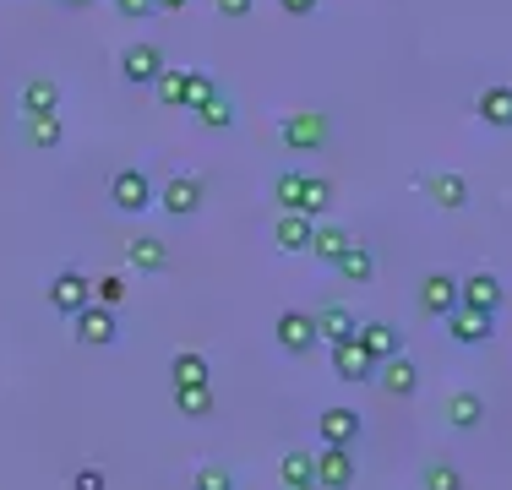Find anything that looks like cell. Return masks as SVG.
Here are the masks:
<instances>
[{
	"mask_svg": "<svg viewBox=\"0 0 512 490\" xmlns=\"http://www.w3.org/2000/svg\"><path fill=\"white\" fill-rule=\"evenodd\" d=\"M213 6H218V17H224V22H246L256 11V0H213Z\"/></svg>",
	"mask_w": 512,
	"mask_h": 490,
	"instance_id": "obj_39",
	"label": "cell"
},
{
	"mask_svg": "<svg viewBox=\"0 0 512 490\" xmlns=\"http://www.w3.org/2000/svg\"><path fill=\"white\" fill-rule=\"evenodd\" d=\"M327 207H333V186L316 180V175H306V218H322Z\"/></svg>",
	"mask_w": 512,
	"mask_h": 490,
	"instance_id": "obj_35",
	"label": "cell"
},
{
	"mask_svg": "<svg viewBox=\"0 0 512 490\" xmlns=\"http://www.w3.org/2000/svg\"><path fill=\"white\" fill-rule=\"evenodd\" d=\"M71 322H77V343H82V349H109V343L120 338L115 305H99V300H93V305H82Z\"/></svg>",
	"mask_w": 512,
	"mask_h": 490,
	"instance_id": "obj_3",
	"label": "cell"
},
{
	"mask_svg": "<svg viewBox=\"0 0 512 490\" xmlns=\"http://www.w3.org/2000/svg\"><path fill=\"white\" fill-rule=\"evenodd\" d=\"M158 202H164L169 218H191L202 207V180L197 175H175L164 191H158Z\"/></svg>",
	"mask_w": 512,
	"mask_h": 490,
	"instance_id": "obj_13",
	"label": "cell"
},
{
	"mask_svg": "<svg viewBox=\"0 0 512 490\" xmlns=\"http://www.w3.org/2000/svg\"><path fill=\"white\" fill-rule=\"evenodd\" d=\"M44 109H60V82L55 77H28L22 82V115H44Z\"/></svg>",
	"mask_w": 512,
	"mask_h": 490,
	"instance_id": "obj_25",
	"label": "cell"
},
{
	"mask_svg": "<svg viewBox=\"0 0 512 490\" xmlns=\"http://www.w3.org/2000/svg\"><path fill=\"white\" fill-rule=\"evenodd\" d=\"M420 311L442 322L447 311H458V278L453 273H425L420 278Z\"/></svg>",
	"mask_w": 512,
	"mask_h": 490,
	"instance_id": "obj_12",
	"label": "cell"
},
{
	"mask_svg": "<svg viewBox=\"0 0 512 490\" xmlns=\"http://www.w3.org/2000/svg\"><path fill=\"white\" fill-rule=\"evenodd\" d=\"M458 305H469V311H485V316H496L507 305V284L496 273H469V278H458Z\"/></svg>",
	"mask_w": 512,
	"mask_h": 490,
	"instance_id": "obj_4",
	"label": "cell"
},
{
	"mask_svg": "<svg viewBox=\"0 0 512 490\" xmlns=\"http://www.w3.org/2000/svg\"><path fill=\"white\" fill-rule=\"evenodd\" d=\"M186 88H191V71L186 66H164V71H158V82H153V93H158V104H164V109H186Z\"/></svg>",
	"mask_w": 512,
	"mask_h": 490,
	"instance_id": "obj_26",
	"label": "cell"
},
{
	"mask_svg": "<svg viewBox=\"0 0 512 490\" xmlns=\"http://www.w3.org/2000/svg\"><path fill=\"white\" fill-rule=\"evenodd\" d=\"M126 294H131V284H126L120 273L93 278V300H99V305H126Z\"/></svg>",
	"mask_w": 512,
	"mask_h": 490,
	"instance_id": "obj_34",
	"label": "cell"
},
{
	"mask_svg": "<svg viewBox=\"0 0 512 490\" xmlns=\"http://www.w3.org/2000/svg\"><path fill=\"white\" fill-rule=\"evenodd\" d=\"M338 278H344V284H371V278H376V256L371 251H365V245L355 240V245H349V251L344 256H338Z\"/></svg>",
	"mask_w": 512,
	"mask_h": 490,
	"instance_id": "obj_27",
	"label": "cell"
},
{
	"mask_svg": "<svg viewBox=\"0 0 512 490\" xmlns=\"http://www.w3.org/2000/svg\"><path fill=\"white\" fill-rule=\"evenodd\" d=\"M442 327H447V338H453V343H463V349H480V343H491V333H496V316L458 305V311L442 316Z\"/></svg>",
	"mask_w": 512,
	"mask_h": 490,
	"instance_id": "obj_8",
	"label": "cell"
},
{
	"mask_svg": "<svg viewBox=\"0 0 512 490\" xmlns=\"http://www.w3.org/2000/svg\"><path fill=\"white\" fill-rule=\"evenodd\" d=\"M82 305H93V278L82 273V267H60V273L50 278V311L77 316Z\"/></svg>",
	"mask_w": 512,
	"mask_h": 490,
	"instance_id": "obj_2",
	"label": "cell"
},
{
	"mask_svg": "<svg viewBox=\"0 0 512 490\" xmlns=\"http://www.w3.org/2000/svg\"><path fill=\"white\" fill-rule=\"evenodd\" d=\"M349 245H355V235H349V229H338V224H316L311 229V256H316V262H338Z\"/></svg>",
	"mask_w": 512,
	"mask_h": 490,
	"instance_id": "obj_23",
	"label": "cell"
},
{
	"mask_svg": "<svg viewBox=\"0 0 512 490\" xmlns=\"http://www.w3.org/2000/svg\"><path fill=\"white\" fill-rule=\"evenodd\" d=\"M191 0H158V11H186Z\"/></svg>",
	"mask_w": 512,
	"mask_h": 490,
	"instance_id": "obj_41",
	"label": "cell"
},
{
	"mask_svg": "<svg viewBox=\"0 0 512 490\" xmlns=\"http://www.w3.org/2000/svg\"><path fill=\"white\" fill-rule=\"evenodd\" d=\"M109 202H115L120 213H148V207L158 202L148 169H120V175L109 180Z\"/></svg>",
	"mask_w": 512,
	"mask_h": 490,
	"instance_id": "obj_5",
	"label": "cell"
},
{
	"mask_svg": "<svg viewBox=\"0 0 512 490\" xmlns=\"http://www.w3.org/2000/svg\"><path fill=\"white\" fill-rule=\"evenodd\" d=\"M115 11H120L126 22H148L153 11H158V0H115Z\"/></svg>",
	"mask_w": 512,
	"mask_h": 490,
	"instance_id": "obj_37",
	"label": "cell"
},
{
	"mask_svg": "<svg viewBox=\"0 0 512 490\" xmlns=\"http://www.w3.org/2000/svg\"><path fill=\"white\" fill-rule=\"evenodd\" d=\"M474 115H480L485 126H496V131H512V88L507 82H496V88H485L480 98H474Z\"/></svg>",
	"mask_w": 512,
	"mask_h": 490,
	"instance_id": "obj_17",
	"label": "cell"
},
{
	"mask_svg": "<svg viewBox=\"0 0 512 490\" xmlns=\"http://www.w3.org/2000/svg\"><path fill=\"white\" fill-rule=\"evenodd\" d=\"M376 382H382L387 398H414V392H420V365L404 360V354H393V360H382Z\"/></svg>",
	"mask_w": 512,
	"mask_h": 490,
	"instance_id": "obj_14",
	"label": "cell"
},
{
	"mask_svg": "<svg viewBox=\"0 0 512 490\" xmlns=\"http://www.w3.org/2000/svg\"><path fill=\"white\" fill-rule=\"evenodd\" d=\"M278 480H284V490L311 485L316 480V458L311 452H284V458H278Z\"/></svg>",
	"mask_w": 512,
	"mask_h": 490,
	"instance_id": "obj_29",
	"label": "cell"
},
{
	"mask_svg": "<svg viewBox=\"0 0 512 490\" xmlns=\"http://www.w3.org/2000/svg\"><path fill=\"white\" fill-rule=\"evenodd\" d=\"M311 229H316V218H306V213H278L273 245L284 256H300V251H311Z\"/></svg>",
	"mask_w": 512,
	"mask_h": 490,
	"instance_id": "obj_15",
	"label": "cell"
},
{
	"mask_svg": "<svg viewBox=\"0 0 512 490\" xmlns=\"http://www.w3.org/2000/svg\"><path fill=\"white\" fill-rule=\"evenodd\" d=\"M355 338L371 349V360H393V354H404V327H393V322H360Z\"/></svg>",
	"mask_w": 512,
	"mask_h": 490,
	"instance_id": "obj_16",
	"label": "cell"
},
{
	"mask_svg": "<svg viewBox=\"0 0 512 490\" xmlns=\"http://www.w3.org/2000/svg\"><path fill=\"white\" fill-rule=\"evenodd\" d=\"M420 485L425 490H463V474H458V463L431 458V463H425V474H420Z\"/></svg>",
	"mask_w": 512,
	"mask_h": 490,
	"instance_id": "obj_32",
	"label": "cell"
},
{
	"mask_svg": "<svg viewBox=\"0 0 512 490\" xmlns=\"http://www.w3.org/2000/svg\"><path fill=\"white\" fill-rule=\"evenodd\" d=\"M60 6H66V11H88L93 0H60Z\"/></svg>",
	"mask_w": 512,
	"mask_h": 490,
	"instance_id": "obj_42",
	"label": "cell"
},
{
	"mask_svg": "<svg viewBox=\"0 0 512 490\" xmlns=\"http://www.w3.org/2000/svg\"><path fill=\"white\" fill-rule=\"evenodd\" d=\"M175 409L186 414V420H207V414H213V382L207 387H175Z\"/></svg>",
	"mask_w": 512,
	"mask_h": 490,
	"instance_id": "obj_31",
	"label": "cell"
},
{
	"mask_svg": "<svg viewBox=\"0 0 512 490\" xmlns=\"http://www.w3.org/2000/svg\"><path fill=\"white\" fill-rule=\"evenodd\" d=\"M126 262L137 267V273H164V267H169V245L158 235H137L126 245Z\"/></svg>",
	"mask_w": 512,
	"mask_h": 490,
	"instance_id": "obj_20",
	"label": "cell"
},
{
	"mask_svg": "<svg viewBox=\"0 0 512 490\" xmlns=\"http://www.w3.org/2000/svg\"><path fill=\"white\" fill-rule=\"evenodd\" d=\"M355 474H360L355 447H322V452H316V485H322V490H349V485H355Z\"/></svg>",
	"mask_w": 512,
	"mask_h": 490,
	"instance_id": "obj_11",
	"label": "cell"
},
{
	"mask_svg": "<svg viewBox=\"0 0 512 490\" xmlns=\"http://www.w3.org/2000/svg\"><path fill=\"white\" fill-rule=\"evenodd\" d=\"M197 126L202 131H229L235 126V104H229V93H213L207 104L197 109Z\"/></svg>",
	"mask_w": 512,
	"mask_h": 490,
	"instance_id": "obj_30",
	"label": "cell"
},
{
	"mask_svg": "<svg viewBox=\"0 0 512 490\" xmlns=\"http://www.w3.org/2000/svg\"><path fill=\"white\" fill-rule=\"evenodd\" d=\"M273 338H278V349H284V354H311L322 333H316V316L311 311H278Z\"/></svg>",
	"mask_w": 512,
	"mask_h": 490,
	"instance_id": "obj_7",
	"label": "cell"
},
{
	"mask_svg": "<svg viewBox=\"0 0 512 490\" xmlns=\"http://www.w3.org/2000/svg\"><path fill=\"white\" fill-rule=\"evenodd\" d=\"M278 137H284L289 153H322L327 147V115L322 109H295V115H284Z\"/></svg>",
	"mask_w": 512,
	"mask_h": 490,
	"instance_id": "obj_1",
	"label": "cell"
},
{
	"mask_svg": "<svg viewBox=\"0 0 512 490\" xmlns=\"http://www.w3.org/2000/svg\"><path fill=\"white\" fill-rule=\"evenodd\" d=\"M207 382H213V365H207V354L180 349L175 360H169V387H207Z\"/></svg>",
	"mask_w": 512,
	"mask_h": 490,
	"instance_id": "obj_18",
	"label": "cell"
},
{
	"mask_svg": "<svg viewBox=\"0 0 512 490\" xmlns=\"http://www.w3.org/2000/svg\"><path fill=\"white\" fill-rule=\"evenodd\" d=\"M316 6H322V0H278V11H284V17H311Z\"/></svg>",
	"mask_w": 512,
	"mask_h": 490,
	"instance_id": "obj_40",
	"label": "cell"
},
{
	"mask_svg": "<svg viewBox=\"0 0 512 490\" xmlns=\"http://www.w3.org/2000/svg\"><path fill=\"white\" fill-rule=\"evenodd\" d=\"M71 490H109V480H104V469H93V463H82V469L71 474Z\"/></svg>",
	"mask_w": 512,
	"mask_h": 490,
	"instance_id": "obj_38",
	"label": "cell"
},
{
	"mask_svg": "<svg viewBox=\"0 0 512 490\" xmlns=\"http://www.w3.org/2000/svg\"><path fill=\"white\" fill-rule=\"evenodd\" d=\"M425 191H431V202H436V207H447V213H458V207L469 202V180L453 175V169L431 175V180H425Z\"/></svg>",
	"mask_w": 512,
	"mask_h": 490,
	"instance_id": "obj_22",
	"label": "cell"
},
{
	"mask_svg": "<svg viewBox=\"0 0 512 490\" xmlns=\"http://www.w3.org/2000/svg\"><path fill=\"white\" fill-rule=\"evenodd\" d=\"M158 71H164V55H158V44H126L120 49V77L131 82V88H153Z\"/></svg>",
	"mask_w": 512,
	"mask_h": 490,
	"instance_id": "obj_9",
	"label": "cell"
},
{
	"mask_svg": "<svg viewBox=\"0 0 512 490\" xmlns=\"http://www.w3.org/2000/svg\"><path fill=\"white\" fill-rule=\"evenodd\" d=\"M191 490H235V474H229L224 463H202V469L191 474Z\"/></svg>",
	"mask_w": 512,
	"mask_h": 490,
	"instance_id": "obj_33",
	"label": "cell"
},
{
	"mask_svg": "<svg viewBox=\"0 0 512 490\" xmlns=\"http://www.w3.org/2000/svg\"><path fill=\"white\" fill-rule=\"evenodd\" d=\"M213 93H224V88H218V82L207 77V71H191V88H186V109H191V115H197V109H202V104H207V98H213Z\"/></svg>",
	"mask_w": 512,
	"mask_h": 490,
	"instance_id": "obj_36",
	"label": "cell"
},
{
	"mask_svg": "<svg viewBox=\"0 0 512 490\" xmlns=\"http://www.w3.org/2000/svg\"><path fill=\"white\" fill-rule=\"evenodd\" d=\"M376 371H382V360H371V349H365L360 338L333 343V376L338 382H376Z\"/></svg>",
	"mask_w": 512,
	"mask_h": 490,
	"instance_id": "obj_6",
	"label": "cell"
},
{
	"mask_svg": "<svg viewBox=\"0 0 512 490\" xmlns=\"http://www.w3.org/2000/svg\"><path fill=\"white\" fill-rule=\"evenodd\" d=\"M60 137H66V126H60V109H44V115H28V142L44 147V153H55Z\"/></svg>",
	"mask_w": 512,
	"mask_h": 490,
	"instance_id": "obj_28",
	"label": "cell"
},
{
	"mask_svg": "<svg viewBox=\"0 0 512 490\" xmlns=\"http://www.w3.org/2000/svg\"><path fill=\"white\" fill-rule=\"evenodd\" d=\"M316 333H322L327 343H344V338H355L360 333V322H355V311H349V305H322V311H316Z\"/></svg>",
	"mask_w": 512,
	"mask_h": 490,
	"instance_id": "obj_21",
	"label": "cell"
},
{
	"mask_svg": "<svg viewBox=\"0 0 512 490\" xmlns=\"http://www.w3.org/2000/svg\"><path fill=\"white\" fill-rule=\"evenodd\" d=\"M273 202H278V213H306V175L300 169L273 175Z\"/></svg>",
	"mask_w": 512,
	"mask_h": 490,
	"instance_id": "obj_24",
	"label": "cell"
},
{
	"mask_svg": "<svg viewBox=\"0 0 512 490\" xmlns=\"http://www.w3.org/2000/svg\"><path fill=\"white\" fill-rule=\"evenodd\" d=\"M300 490H322V485H316V480H311V485H300Z\"/></svg>",
	"mask_w": 512,
	"mask_h": 490,
	"instance_id": "obj_43",
	"label": "cell"
},
{
	"mask_svg": "<svg viewBox=\"0 0 512 490\" xmlns=\"http://www.w3.org/2000/svg\"><path fill=\"white\" fill-rule=\"evenodd\" d=\"M365 431V420L355 409H344V403H333V409L316 414V436H322V447H355Z\"/></svg>",
	"mask_w": 512,
	"mask_h": 490,
	"instance_id": "obj_10",
	"label": "cell"
},
{
	"mask_svg": "<svg viewBox=\"0 0 512 490\" xmlns=\"http://www.w3.org/2000/svg\"><path fill=\"white\" fill-rule=\"evenodd\" d=\"M480 420H485V398L474 387H458L453 398H447V425H453V431H480Z\"/></svg>",
	"mask_w": 512,
	"mask_h": 490,
	"instance_id": "obj_19",
	"label": "cell"
}]
</instances>
